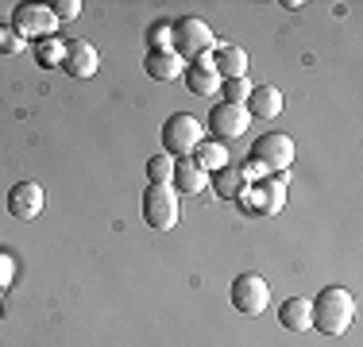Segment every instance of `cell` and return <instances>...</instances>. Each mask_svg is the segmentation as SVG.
Listing matches in <instances>:
<instances>
[{
	"label": "cell",
	"instance_id": "15",
	"mask_svg": "<svg viewBox=\"0 0 363 347\" xmlns=\"http://www.w3.org/2000/svg\"><path fill=\"white\" fill-rule=\"evenodd\" d=\"M244 108H247V116H252V120H274L282 112V93L274 89V85H252Z\"/></svg>",
	"mask_w": 363,
	"mask_h": 347
},
{
	"label": "cell",
	"instance_id": "11",
	"mask_svg": "<svg viewBox=\"0 0 363 347\" xmlns=\"http://www.w3.org/2000/svg\"><path fill=\"white\" fill-rule=\"evenodd\" d=\"M62 69L70 77H93L101 69V55H97V47L93 42H85V39H70L66 42V58H62Z\"/></svg>",
	"mask_w": 363,
	"mask_h": 347
},
{
	"label": "cell",
	"instance_id": "24",
	"mask_svg": "<svg viewBox=\"0 0 363 347\" xmlns=\"http://www.w3.org/2000/svg\"><path fill=\"white\" fill-rule=\"evenodd\" d=\"M50 12H55L58 23H70L82 16V0H58V4H50Z\"/></svg>",
	"mask_w": 363,
	"mask_h": 347
},
{
	"label": "cell",
	"instance_id": "2",
	"mask_svg": "<svg viewBox=\"0 0 363 347\" xmlns=\"http://www.w3.org/2000/svg\"><path fill=\"white\" fill-rule=\"evenodd\" d=\"M170 50L182 58V62H197V58H209L217 50V35L209 31V23L197 20V16H186V20H174V39H170Z\"/></svg>",
	"mask_w": 363,
	"mask_h": 347
},
{
	"label": "cell",
	"instance_id": "3",
	"mask_svg": "<svg viewBox=\"0 0 363 347\" xmlns=\"http://www.w3.org/2000/svg\"><path fill=\"white\" fill-rule=\"evenodd\" d=\"M294 162V139L282 132H267L252 147V166L259 174H286Z\"/></svg>",
	"mask_w": 363,
	"mask_h": 347
},
{
	"label": "cell",
	"instance_id": "17",
	"mask_svg": "<svg viewBox=\"0 0 363 347\" xmlns=\"http://www.w3.org/2000/svg\"><path fill=\"white\" fill-rule=\"evenodd\" d=\"M143 69L155 81H178V77L186 74V62H182L174 50H151V55L143 58Z\"/></svg>",
	"mask_w": 363,
	"mask_h": 347
},
{
	"label": "cell",
	"instance_id": "21",
	"mask_svg": "<svg viewBox=\"0 0 363 347\" xmlns=\"http://www.w3.org/2000/svg\"><path fill=\"white\" fill-rule=\"evenodd\" d=\"M147 178H151V186H170V181H174V162H170V154H151V159H147Z\"/></svg>",
	"mask_w": 363,
	"mask_h": 347
},
{
	"label": "cell",
	"instance_id": "10",
	"mask_svg": "<svg viewBox=\"0 0 363 347\" xmlns=\"http://www.w3.org/2000/svg\"><path fill=\"white\" fill-rule=\"evenodd\" d=\"M43 205H47V197H43V186H35V181H16V186L8 189V212L23 224L35 220L43 212Z\"/></svg>",
	"mask_w": 363,
	"mask_h": 347
},
{
	"label": "cell",
	"instance_id": "18",
	"mask_svg": "<svg viewBox=\"0 0 363 347\" xmlns=\"http://www.w3.org/2000/svg\"><path fill=\"white\" fill-rule=\"evenodd\" d=\"M279 324L286 332H309L313 328V312H309V297H286L279 305Z\"/></svg>",
	"mask_w": 363,
	"mask_h": 347
},
{
	"label": "cell",
	"instance_id": "26",
	"mask_svg": "<svg viewBox=\"0 0 363 347\" xmlns=\"http://www.w3.org/2000/svg\"><path fill=\"white\" fill-rule=\"evenodd\" d=\"M12 274H16V266H12V258L4 255V251H0V293L8 290V285H12Z\"/></svg>",
	"mask_w": 363,
	"mask_h": 347
},
{
	"label": "cell",
	"instance_id": "25",
	"mask_svg": "<svg viewBox=\"0 0 363 347\" xmlns=\"http://www.w3.org/2000/svg\"><path fill=\"white\" fill-rule=\"evenodd\" d=\"M23 50V39L16 35L12 28H0V55H20Z\"/></svg>",
	"mask_w": 363,
	"mask_h": 347
},
{
	"label": "cell",
	"instance_id": "13",
	"mask_svg": "<svg viewBox=\"0 0 363 347\" xmlns=\"http://www.w3.org/2000/svg\"><path fill=\"white\" fill-rule=\"evenodd\" d=\"M255 166H220V170H213L209 174V181L213 186H217V197H232V201H236L240 193H244L247 186H252V178H255Z\"/></svg>",
	"mask_w": 363,
	"mask_h": 347
},
{
	"label": "cell",
	"instance_id": "4",
	"mask_svg": "<svg viewBox=\"0 0 363 347\" xmlns=\"http://www.w3.org/2000/svg\"><path fill=\"white\" fill-rule=\"evenodd\" d=\"M201 143V120L189 116V112H174V116L162 124V151L170 159H186V154L197 151Z\"/></svg>",
	"mask_w": 363,
	"mask_h": 347
},
{
	"label": "cell",
	"instance_id": "19",
	"mask_svg": "<svg viewBox=\"0 0 363 347\" xmlns=\"http://www.w3.org/2000/svg\"><path fill=\"white\" fill-rule=\"evenodd\" d=\"M194 162L205 174H213V170L228 166V151H224V143H217V139H209V143L201 139V143H197V151H194Z\"/></svg>",
	"mask_w": 363,
	"mask_h": 347
},
{
	"label": "cell",
	"instance_id": "8",
	"mask_svg": "<svg viewBox=\"0 0 363 347\" xmlns=\"http://www.w3.org/2000/svg\"><path fill=\"white\" fill-rule=\"evenodd\" d=\"M236 201H240L244 212H252V216H279L282 205H286V181L271 178V181H259V186H247Z\"/></svg>",
	"mask_w": 363,
	"mask_h": 347
},
{
	"label": "cell",
	"instance_id": "16",
	"mask_svg": "<svg viewBox=\"0 0 363 347\" xmlns=\"http://www.w3.org/2000/svg\"><path fill=\"white\" fill-rule=\"evenodd\" d=\"M174 193H189V197H197V193H205L209 189V174H205L201 166H197L194 159H182L174 162Z\"/></svg>",
	"mask_w": 363,
	"mask_h": 347
},
{
	"label": "cell",
	"instance_id": "12",
	"mask_svg": "<svg viewBox=\"0 0 363 347\" xmlns=\"http://www.w3.org/2000/svg\"><path fill=\"white\" fill-rule=\"evenodd\" d=\"M209 62L217 69L220 81H232V77H247V62H252V58H247V50L236 47V42H220L209 55Z\"/></svg>",
	"mask_w": 363,
	"mask_h": 347
},
{
	"label": "cell",
	"instance_id": "22",
	"mask_svg": "<svg viewBox=\"0 0 363 347\" xmlns=\"http://www.w3.org/2000/svg\"><path fill=\"white\" fill-rule=\"evenodd\" d=\"M170 39H174V23H151L147 28V42H151V50H170Z\"/></svg>",
	"mask_w": 363,
	"mask_h": 347
},
{
	"label": "cell",
	"instance_id": "23",
	"mask_svg": "<svg viewBox=\"0 0 363 347\" xmlns=\"http://www.w3.org/2000/svg\"><path fill=\"white\" fill-rule=\"evenodd\" d=\"M220 93H224V104H244L252 85H247V77H232V81H220Z\"/></svg>",
	"mask_w": 363,
	"mask_h": 347
},
{
	"label": "cell",
	"instance_id": "9",
	"mask_svg": "<svg viewBox=\"0 0 363 347\" xmlns=\"http://www.w3.org/2000/svg\"><path fill=\"white\" fill-rule=\"evenodd\" d=\"M247 124H252V116H247L244 104H213L209 112V132L213 139H240L247 135Z\"/></svg>",
	"mask_w": 363,
	"mask_h": 347
},
{
	"label": "cell",
	"instance_id": "20",
	"mask_svg": "<svg viewBox=\"0 0 363 347\" xmlns=\"http://www.w3.org/2000/svg\"><path fill=\"white\" fill-rule=\"evenodd\" d=\"M62 58H66V42L62 39H43V42H35V62L43 69H58V66H62Z\"/></svg>",
	"mask_w": 363,
	"mask_h": 347
},
{
	"label": "cell",
	"instance_id": "7",
	"mask_svg": "<svg viewBox=\"0 0 363 347\" xmlns=\"http://www.w3.org/2000/svg\"><path fill=\"white\" fill-rule=\"evenodd\" d=\"M267 305H271V285L252 271L236 274V282H232V309L240 317H259V312H267Z\"/></svg>",
	"mask_w": 363,
	"mask_h": 347
},
{
	"label": "cell",
	"instance_id": "5",
	"mask_svg": "<svg viewBox=\"0 0 363 347\" xmlns=\"http://www.w3.org/2000/svg\"><path fill=\"white\" fill-rule=\"evenodd\" d=\"M58 28H62V23L55 20L50 4H20V8L12 12V31L20 35L23 42H28V39H35V42L55 39Z\"/></svg>",
	"mask_w": 363,
	"mask_h": 347
},
{
	"label": "cell",
	"instance_id": "14",
	"mask_svg": "<svg viewBox=\"0 0 363 347\" xmlns=\"http://www.w3.org/2000/svg\"><path fill=\"white\" fill-rule=\"evenodd\" d=\"M182 77H186V89L194 93V97H217L220 77H217V69H213L209 58H197V62H189Z\"/></svg>",
	"mask_w": 363,
	"mask_h": 347
},
{
	"label": "cell",
	"instance_id": "6",
	"mask_svg": "<svg viewBox=\"0 0 363 347\" xmlns=\"http://www.w3.org/2000/svg\"><path fill=\"white\" fill-rule=\"evenodd\" d=\"M143 224L155 232H170L178 224V193L174 186H147L143 193Z\"/></svg>",
	"mask_w": 363,
	"mask_h": 347
},
{
	"label": "cell",
	"instance_id": "1",
	"mask_svg": "<svg viewBox=\"0 0 363 347\" xmlns=\"http://www.w3.org/2000/svg\"><path fill=\"white\" fill-rule=\"evenodd\" d=\"M309 312H313V328L321 336H344L352 328V317H356V297L344 285H325L309 301Z\"/></svg>",
	"mask_w": 363,
	"mask_h": 347
}]
</instances>
